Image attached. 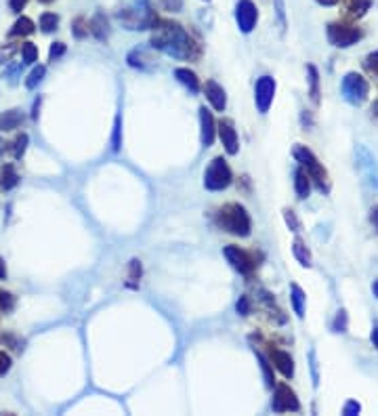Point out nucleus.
<instances>
[{
    "mask_svg": "<svg viewBox=\"0 0 378 416\" xmlns=\"http://www.w3.org/2000/svg\"><path fill=\"white\" fill-rule=\"evenodd\" d=\"M151 47L175 59H196L200 55V44L181 23L158 17L151 25Z\"/></svg>",
    "mask_w": 378,
    "mask_h": 416,
    "instance_id": "1",
    "label": "nucleus"
},
{
    "mask_svg": "<svg viewBox=\"0 0 378 416\" xmlns=\"http://www.w3.org/2000/svg\"><path fill=\"white\" fill-rule=\"evenodd\" d=\"M116 19L126 30H150L155 21V15L151 11L150 0H129V4L116 11Z\"/></svg>",
    "mask_w": 378,
    "mask_h": 416,
    "instance_id": "2",
    "label": "nucleus"
},
{
    "mask_svg": "<svg viewBox=\"0 0 378 416\" xmlns=\"http://www.w3.org/2000/svg\"><path fill=\"white\" fill-rule=\"evenodd\" d=\"M217 225L221 230H225L227 234H233V236H240V238H248L250 232H252L250 215L246 213L244 206H240L235 202L225 204L223 208H219V213H217Z\"/></svg>",
    "mask_w": 378,
    "mask_h": 416,
    "instance_id": "3",
    "label": "nucleus"
},
{
    "mask_svg": "<svg viewBox=\"0 0 378 416\" xmlns=\"http://www.w3.org/2000/svg\"><path fill=\"white\" fill-rule=\"evenodd\" d=\"M293 154H295L297 162L307 170L309 179L317 185V189H319V191H324V194H328V191H330L328 170H326L324 165L315 158V154H313L307 145H297V148L293 150Z\"/></svg>",
    "mask_w": 378,
    "mask_h": 416,
    "instance_id": "4",
    "label": "nucleus"
},
{
    "mask_svg": "<svg viewBox=\"0 0 378 416\" xmlns=\"http://www.w3.org/2000/svg\"><path fill=\"white\" fill-rule=\"evenodd\" d=\"M326 36H328V42L336 49H349L353 44H358L364 36V32L353 25V23H345V21H334V23H328L326 28Z\"/></svg>",
    "mask_w": 378,
    "mask_h": 416,
    "instance_id": "5",
    "label": "nucleus"
},
{
    "mask_svg": "<svg viewBox=\"0 0 378 416\" xmlns=\"http://www.w3.org/2000/svg\"><path fill=\"white\" fill-rule=\"evenodd\" d=\"M341 93H343V99L351 105H364L368 101V95H370V84L368 81L358 74V72H349L343 83H341Z\"/></svg>",
    "mask_w": 378,
    "mask_h": 416,
    "instance_id": "6",
    "label": "nucleus"
},
{
    "mask_svg": "<svg viewBox=\"0 0 378 416\" xmlns=\"http://www.w3.org/2000/svg\"><path fill=\"white\" fill-rule=\"evenodd\" d=\"M231 181H233L231 168L225 162V158H221V156L215 158L204 172V187L208 191H223L231 185Z\"/></svg>",
    "mask_w": 378,
    "mask_h": 416,
    "instance_id": "7",
    "label": "nucleus"
},
{
    "mask_svg": "<svg viewBox=\"0 0 378 416\" xmlns=\"http://www.w3.org/2000/svg\"><path fill=\"white\" fill-rule=\"evenodd\" d=\"M271 410L273 412H299L301 402L288 385H278L273 400H271Z\"/></svg>",
    "mask_w": 378,
    "mask_h": 416,
    "instance_id": "8",
    "label": "nucleus"
},
{
    "mask_svg": "<svg viewBox=\"0 0 378 416\" xmlns=\"http://www.w3.org/2000/svg\"><path fill=\"white\" fill-rule=\"evenodd\" d=\"M259 21V11L252 0H240L235 4V23L242 34H250L256 28Z\"/></svg>",
    "mask_w": 378,
    "mask_h": 416,
    "instance_id": "9",
    "label": "nucleus"
},
{
    "mask_svg": "<svg viewBox=\"0 0 378 416\" xmlns=\"http://www.w3.org/2000/svg\"><path fill=\"white\" fill-rule=\"evenodd\" d=\"M355 158H358V168H360V172H362V177L368 181V185L370 187H374L378 189V165H377V158L370 154V150L366 148V145H360L358 150H355Z\"/></svg>",
    "mask_w": 378,
    "mask_h": 416,
    "instance_id": "10",
    "label": "nucleus"
},
{
    "mask_svg": "<svg viewBox=\"0 0 378 416\" xmlns=\"http://www.w3.org/2000/svg\"><path fill=\"white\" fill-rule=\"evenodd\" d=\"M276 97V81L271 76H261L254 86V103L261 114H267Z\"/></svg>",
    "mask_w": 378,
    "mask_h": 416,
    "instance_id": "11",
    "label": "nucleus"
},
{
    "mask_svg": "<svg viewBox=\"0 0 378 416\" xmlns=\"http://www.w3.org/2000/svg\"><path fill=\"white\" fill-rule=\"evenodd\" d=\"M223 254H225L227 261L231 263V267H233L235 271H240L242 275H250V273L254 271V267H256L254 258H252L246 250L237 249V246H225V249H223Z\"/></svg>",
    "mask_w": 378,
    "mask_h": 416,
    "instance_id": "12",
    "label": "nucleus"
},
{
    "mask_svg": "<svg viewBox=\"0 0 378 416\" xmlns=\"http://www.w3.org/2000/svg\"><path fill=\"white\" fill-rule=\"evenodd\" d=\"M217 129H219V137L223 141L225 152L229 156H235L240 152V139H237V131H235L233 122L231 120H221Z\"/></svg>",
    "mask_w": 378,
    "mask_h": 416,
    "instance_id": "13",
    "label": "nucleus"
},
{
    "mask_svg": "<svg viewBox=\"0 0 378 416\" xmlns=\"http://www.w3.org/2000/svg\"><path fill=\"white\" fill-rule=\"evenodd\" d=\"M215 133H217V124L213 114L206 107H200V139L204 148H211L215 141Z\"/></svg>",
    "mask_w": 378,
    "mask_h": 416,
    "instance_id": "14",
    "label": "nucleus"
},
{
    "mask_svg": "<svg viewBox=\"0 0 378 416\" xmlns=\"http://www.w3.org/2000/svg\"><path fill=\"white\" fill-rule=\"evenodd\" d=\"M204 93H206V99L211 101V105H213L217 112H225L227 95L225 88H223L221 84H217L215 81H208L206 86H204Z\"/></svg>",
    "mask_w": 378,
    "mask_h": 416,
    "instance_id": "15",
    "label": "nucleus"
},
{
    "mask_svg": "<svg viewBox=\"0 0 378 416\" xmlns=\"http://www.w3.org/2000/svg\"><path fill=\"white\" fill-rule=\"evenodd\" d=\"M271 362H273V366H276L286 379H293V376H295V359L290 357V353L280 351V349H273V351H271Z\"/></svg>",
    "mask_w": 378,
    "mask_h": 416,
    "instance_id": "16",
    "label": "nucleus"
},
{
    "mask_svg": "<svg viewBox=\"0 0 378 416\" xmlns=\"http://www.w3.org/2000/svg\"><path fill=\"white\" fill-rule=\"evenodd\" d=\"M88 28H90V34L97 38V40H107L110 38V21H107V17L99 11L90 21H88Z\"/></svg>",
    "mask_w": 378,
    "mask_h": 416,
    "instance_id": "17",
    "label": "nucleus"
},
{
    "mask_svg": "<svg viewBox=\"0 0 378 416\" xmlns=\"http://www.w3.org/2000/svg\"><path fill=\"white\" fill-rule=\"evenodd\" d=\"M338 2H343L345 13L349 17H355V19L364 17L370 11V6H372V0H338Z\"/></svg>",
    "mask_w": 378,
    "mask_h": 416,
    "instance_id": "18",
    "label": "nucleus"
},
{
    "mask_svg": "<svg viewBox=\"0 0 378 416\" xmlns=\"http://www.w3.org/2000/svg\"><path fill=\"white\" fill-rule=\"evenodd\" d=\"M175 78L183 84L189 93H194V95L200 93V81H198V76H196L191 70H187V68H177V70H175Z\"/></svg>",
    "mask_w": 378,
    "mask_h": 416,
    "instance_id": "19",
    "label": "nucleus"
},
{
    "mask_svg": "<svg viewBox=\"0 0 378 416\" xmlns=\"http://www.w3.org/2000/svg\"><path fill=\"white\" fill-rule=\"evenodd\" d=\"M295 191H297L299 200L309 198V191H311V179H309L307 170L302 167H297V170H295Z\"/></svg>",
    "mask_w": 378,
    "mask_h": 416,
    "instance_id": "20",
    "label": "nucleus"
},
{
    "mask_svg": "<svg viewBox=\"0 0 378 416\" xmlns=\"http://www.w3.org/2000/svg\"><path fill=\"white\" fill-rule=\"evenodd\" d=\"M23 122V114L19 109H8L0 116V131H15Z\"/></svg>",
    "mask_w": 378,
    "mask_h": 416,
    "instance_id": "21",
    "label": "nucleus"
},
{
    "mask_svg": "<svg viewBox=\"0 0 378 416\" xmlns=\"http://www.w3.org/2000/svg\"><path fill=\"white\" fill-rule=\"evenodd\" d=\"M34 21L30 19V17H19L15 23H13V28H11V32H8V36L11 38H17V36H30V34H34Z\"/></svg>",
    "mask_w": 378,
    "mask_h": 416,
    "instance_id": "22",
    "label": "nucleus"
},
{
    "mask_svg": "<svg viewBox=\"0 0 378 416\" xmlns=\"http://www.w3.org/2000/svg\"><path fill=\"white\" fill-rule=\"evenodd\" d=\"M19 183V174H17V170L13 165H4L2 170H0V185H2V189H13L15 185Z\"/></svg>",
    "mask_w": 378,
    "mask_h": 416,
    "instance_id": "23",
    "label": "nucleus"
},
{
    "mask_svg": "<svg viewBox=\"0 0 378 416\" xmlns=\"http://www.w3.org/2000/svg\"><path fill=\"white\" fill-rule=\"evenodd\" d=\"M290 299H293V309H295V314H297L299 318H305V301H307V297H305L301 286H297V284L290 286Z\"/></svg>",
    "mask_w": 378,
    "mask_h": 416,
    "instance_id": "24",
    "label": "nucleus"
},
{
    "mask_svg": "<svg viewBox=\"0 0 378 416\" xmlns=\"http://www.w3.org/2000/svg\"><path fill=\"white\" fill-rule=\"evenodd\" d=\"M293 254H295V258L301 263L302 267H311V250L307 249V244L302 242L301 238H297L293 242Z\"/></svg>",
    "mask_w": 378,
    "mask_h": 416,
    "instance_id": "25",
    "label": "nucleus"
},
{
    "mask_svg": "<svg viewBox=\"0 0 378 416\" xmlns=\"http://www.w3.org/2000/svg\"><path fill=\"white\" fill-rule=\"evenodd\" d=\"M307 72H309V95H311V101L317 105L319 103V72L315 66H309Z\"/></svg>",
    "mask_w": 378,
    "mask_h": 416,
    "instance_id": "26",
    "label": "nucleus"
},
{
    "mask_svg": "<svg viewBox=\"0 0 378 416\" xmlns=\"http://www.w3.org/2000/svg\"><path fill=\"white\" fill-rule=\"evenodd\" d=\"M254 353H256V359H259V364H261V368H263V376H265V385L267 387H273V368H271V362L261 353V351H256L254 349Z\"/></svg>",
    "mask_w": 378,
    "mask_h": 416,
    "instance_id": "27",
    "label": "nucleus"
},
{
    "mask_svg": "<svg viewBox=\"0 0 378 416\" xmlns=\"http://www.w3.org/2000/svg\"><path fill=\"white\" fill-rule=\"evenodd\" d=\"M57 25H59V17H57L55 13H42V15H40V30H42L45 34L55 32Z\"/></svg>",
    "mask_w": 378,
    "mask_h": 416,
    "instance_id": "28",
    "label": "nucleus"
},
{
    "mask_svg": "<svg viewBox=\"0 0 378 416\" xmlns=\"http://www.w3.org/2000/svg\"><path fill=\"white\" fill-rule=\"evenodd\" d=\"M112 150L118 154L122 150V118L116 116V122H114V135H112Z\"/></svg>",
    "mask_w": 378,
    "mask_h": 416,
    "instance_id": "29",
    "label": "nucleus"
},
{
    "mask_svg": "<svg viewBox=\"0 0 378 416\" xmlns=\"http://www.w3.org/2000/svg\"><path fill=\"white\" fill-rule=\"evenodd\" d=\"M347 328H349V316H347L345 309H338V314L332 322V331L334 333H347Z\"/></svg>",
    "mask_w": 378,
    "mask_h": 416,
    "instance_id": "30",
    "label": "nucleus"
},
{
    "mask_svg": "<svg viewBox=\"0 0 378 416\" xmlns=\"http://www.w3.org/2000/svg\"><path fill=\"white\" fill-rule=\"evenodd\" d=\"M45 66H36L32 72H30V76H28V81H25V86L28 88H36L38 84L42 83V78H45Z\"/></svg>",
    "mask_w": 378,
    "mask_h": 416,
    "instance_id": "31",
    "label": "nucleus"
},
{
    "mask_svg": "<svg viewBox=\"0 0 378 416\" xmlns=\"http://www.w3.org/2000/svg\"><path fill=\"white\" fill-rule=\"evenodd\" d=\"M72 32H74L76 38H84V36H88V32H90L88 21H86L84 17H76L74 23H72Z\"/></svg>",
    "mask_w": 378,
    "mask_h": 416,
    "instance_id": "32",
    "label": "nucleus"
},
{
    "mask_svg": "<svg viewBox=\"0 0 378 416\" xmlns=\"http://www.w3.org/2000/svg\"><path fill=\"white\" fill-rule=\"evenodd\" d=\"M28 141H30V139H28V135H19V137L13 141V156H15L17 160L25 154V150H28Z\"/></svg>",
    "mask_w": 378,
    "mask_h": 416,
    "instance_id": "33",
    "label": "nucleus"
},
{
    "mask_svg": "<svg viewBox=\"0 0 378 416\" xmlns=\"http://www.w3.org/2000/svg\"><path fill=\"white\" fill-rule=\"evenodd\" d=\"M21 53H23V61H25V64H34V61L38 59V47L32 44V42H25V44L21 47Z\"/></svg>",
    "mask_w": 378,
    "mask_h": 416,
    "instance_id": "34",
    "label": "nucleus"
},
{
    "mask_svg": "<svg viewBox=\"0 0 378 416\" xmlns=\"http://www.w3.org/2000/svg\"><path fill=\"white\" fill-rule=\"evenodd\" d=\"M364 68H366V72H368L370 76L378 78V51L370 53V55L366 57V61H364Z\"/></svg>",
    "mask_w": 378,
    "mask_h": 416,
    "instance_id": "35",
    "label": "nucleus"
},
{
    "mask_svg": "<svg viewBox=\"0 0 378 416\" xmlns=\"http://www.w3.org/2000/svg\"><path fill=\"white\" fill-rule=\"evenodd\" d=\"M284 221H286V225H288L293 232H299V230H301V221H299V217H297L295 210L286 208V210H284Z\"/></svg>",
    "mask_w": 378,
    "mask_h": 416,
    "instance_id": "36",
    "label": "nucleus"
},
{
    "mask_svg": "<svg viewBox=\"0 0 378 416\" xmlns=\"http://www.w3.org/2000/svg\"><path fill=\"white\" fill-rule=\"evenodd\" d=\"M160 4L168 13H181V8H183V0H160Z\"/></svg>",
    "mask_w": 378,
    "mask_h": 416,
    "instance_id": "37",
    "label": "nucleus"
},
{
    "mask_svg": "<svg viewBox=\"0 0 378 416\" xmlns=\"http://www.w3.org/2000/svg\"><path fill=\"white\" fill-rule=\"evenodd\" d=\"M362 412V404L360 402H355V400H349L347 404H345V408H343V415L345 416H355Z\"/></svg>",
    "mask_w": 378,
    "mask_h": 416,
    "instance_id": "38",
    "label": "nucleus"
},
{
    "mask_svg": "<svg viewBox=\"0 0 378 416\" xmlns=\"http://www.w3.org/2000/svg\"><path fill=\"white\" fill-rule=\"evenodd\" d=\"M235 311L240 316H248L250 314V299L248 297H240L237 303H235Z\"/></svg>",
    "mask_w": 378,
    "mask_h": 416,
    "instance_id": "39",
    "label": "nucleus"
},
{
    "mask_svg": "<svg viewBox=\"0 0 378 416\" xmlns=\"http://www.w3.org/2000/svg\"><path fill=\"white\" fill-rule=\"evenodd\" d=\"M15 307V299L8 292H0V309L2 311H11Z\"/></svg>",
    "mask_w": 378,
    "mask_h": 416,
    "instance_id": "40",
    "label": "nucleus"
},
{
    "mask_svg": "<svg viewBox=\"0 0 378 416\" xmlns=\"http://www.w3.org/2000/svg\"><path fill=\"white\" fill-rule=\"evenodd\" d=\"M276 11H278V17H280V25L282 30H286V6H284V0H276Z\"/></svg>",
    "mask_w": 378,
    "mask_h": 416,
    "instance_id": "41",
    "label": "nucleus"
},
{
    "mask_svg": "<svg viewBox=\"0 0 378 416\" xmlns=\"http://www.w3.org/2000/svg\"><path fill=\"white\" fill-rule=\"evenodd\" d=\"M64 53H66V44H64V42H55V44L51 47V53H49V57L55 61V59H59Z\"/></svg>",
    "mask_w": 378,
    "mask_h": 416,
    "instance_id": "42",
    "label": "nucleus"
},
{
    "mask_svg": "<svg viewBox=\"0 0 378 416\" xmlns=\"http://www.w3.org/2000/svg\"><path fill=\"white\" fill-rule=\"evenodd\" d=\"M8 368H11V357H8L4 351H0V376H2V374H6V372H8Z\"/></svg>",
    "mask_w": 378,
    "mask_h": 416,
    "instance_id": "43",
    "label": "nucleus"
},
{
    "mask_svg": "<svg viewBox=\"0 0 378 416\" xmlns=\"http://www.w3.org/2000/svg\"><path fill=\"white\" fill-rule=\"evenodd\" d=\"M25 4H28V0H8V6L13 13H21Z\"/></svg>",
    "mask_w": 378,
    "mask_h": 416,
    "instance_id": "44",
    "label": "nucleus"
},
{
    "mask_svg": "<svg viewBox=\"0 0 378 416\" xmlns=\"http://www.w3.org/2000/svg\"><path fill=\"white\" fill-rule=\"evenodd\" d=\"M311 368H313V385L317 387V383H319L317 379L319 376H317V362H315V353L313 351H311Z\"/></svg>",
    "mask_w": 378,
    "mask_h": 416,
    "instance_id": "45",
    "label": "nucleus"
},
{
    "mask_svg": "<svg viewBox=\"0 0 378 416\" xmlns=\"http://www.w3.org/2000/svg\"><path fill=\"white\" fill-rule=\"evenodd\" d=\"M370 221H372V225H374V230L378 232V206H374L372 210H370Z\"/></svg>",
    "mask_w": 378,
    "mask_h": 416,
    "instance_id": "46",
    "label": "nucleus"
},
{
    "mask_svg": "<svg viewBox=\"0 0 378 416\" xmlns=\"http://www.w3.org/2000/svg\"><path fill=\"white\" fill-rule=\"evenodd\" d=\"M0 280H6V265H4L2 256H0Z\"/></svg>",
    "mask_w": 378,
    "mask_h": 416,
    "instance_id": "47",
    "label": "nucleus"
},
{
    "mask_svg": "<svg viewBox=\"0 0 378 416\" xmlns=\"http://www.w3.org/2000/svg\"><path fill=\"white\" fill-rule=\"evenodd\" d=\"M317 4H321V6H334V4H338V0H315Z\"/></svg>",
    "mask_w": 378,
    "mask_h": 416,
    "instance_id": "48",
    "label": "nucleus"
},
{
    "mask_svg": "<svg viewBox=\"0 0 378 416\" xmlns=\"http://www.w3.org/2000/svg\"><path fill=\"white\" fill-rule=\"evenodd\" d=\"M370 340H372V345L378 349V326L372 331V334H370Z\"/></svg>",
    "mask_w": 378,
    "mask_h": 416,
    "instance_id": "49",
    "label": "nucleus"
},
{
    "mask_svg": "<svg viewBox=\"0 0 378 416\" xmlns=\"http://www.w3.org/2000/svg\"><path fill=\"white\" fill-rule=\"evenodd\" d=\"M372 292H374V297H377V299H378V280H377V282H374V284H372Z\"/></svg>",
    "mask_w": 378,
    "mask_h": 416,
    "instance_id": "50",
    "label": "nucleus"
},
{
    "mask_svg": "<svg viewBox=\"0 0 378 416\" xmlns=\"http://www.w3.org/2000/svg\"><path fill=\"white\" fill-rule=\"evenodd\" d=\"M38 2H45V4H49V2H53V0H38Z\"/></svg>",
    "mask_w": 378,
    "mask_h": 416,
    "instance_id": "51",
    "label": "nucleus"
},
{
    "mask_svg": "<svg viewBox=\"0 0 378 416\" xmlns=\"http://www.w3.org/2000/svg\"><path fill=\"white\" fill-rule=\"evenodd\" d=\"M374 109H378V103H377V105H374Z\"/></svg>",
    "mask_w": 378,
    "mask_h": 416,
    "instance_id": "52",
    "label": "nucleus"
},
{
    "mask_svg": "<svg viewBox=\"0 0 378 416\" xmlns=\"http://www.w3.org/2000/svg\"><path fill=\"white\" fill-rule=\"evenodd\" d=\"M206 2H208V0H206Z\"/></svg>",
    "mask_w": 378,
    "mask_h": 416,
    "instance_id": "53",
    "label": "nucleus"
}]
</instances>
